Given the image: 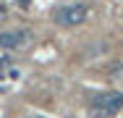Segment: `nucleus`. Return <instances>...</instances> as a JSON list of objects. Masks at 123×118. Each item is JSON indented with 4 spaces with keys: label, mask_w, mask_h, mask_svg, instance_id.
Listing matches in <instances>:
<instances>
[{
    "label": "nucleus",
    "mask_w": 123,
    "mask_h": 118,
    "mask_svg": "<svg viewBox=\"0 0 123 118\" xmlns=\"http://www.w3.org/2000/svg\"><path fill=\"white\" fill-rule=\"evenodd\" d=\"M84 19H86L84 5H68V8H60V13H58L60 26H79V24H84Z\"/></svg>",
    "instance_id": "nucleus-1"
},
{
    "label": "nucleus",
    "mask_w": 123,
    "mask_h": 118,
    "mask_svg": "<svg viewBox=\"0 0 123 118\" xmlns=\"http://www.w3.org/2000/svg\"><path fill=\"white\" fill-rule=\"evenodd\" d=\"M29 34L24 29H8V32H0V47L3 50H18L21 45H26Z\"/></svg>",
    "instance_id": "nucleus-2"
},
{
    "label": "nucleus",
    "mask_w": 123,
    "mask_h": 118,
    "mask_svg": "<svg viewBox=\"0 0 123 118\" xmlns=\"http://www.w3.org/2000/svg\"><path fill=\"white\" fill-rule=\"evenodd\" d=\"M92 105L115 113V110H121V108H123V92H102V94H97V97L92 100Z\"/></svg>",
    "instance_id": "nucleus-3"
},
{
    "label": "nucleus",
    "mask_w": 123,
    "mask_h": 118,
    "mask_svg": "<svg viewBox=\"0 0 123 118\" xmlns=\"http://www.w3.org/2000/svg\"><path fill=\"white\" fill-rule=\"evenodd\" d=\"M92 116H94V118H110L113 113L105 110V108H94V105H92Z\"/></svg>",
    "instance_id": "nucleus-4"
},
{
    "label": "nucleus",
    "mask_w": 123,
    "mask_h": 118,
    "mask_svg": "<svg viewBox=\"0 0 123 118\" xmlns=\"http://www.w3.org/2000/svg\"><path fill=\"white\" fill-rule=\"evenodd\" d=\"M110 73H113V76H121L123 73V63H113V66H110Z\"/></svg>",
    "instance_id": "nucleus-5"
},
{
    "label": "nucleus",
    "mask_w": 123,
    "mask_h": 118,
    "mask_svg": "<svg viewBox=\"0 0 123 118\" xmlns=\"http://www.w3.org/2000/svg\"><path fill=\"white\" fill-rule=\"evenodd\" d=\"M21 3H24V5H26V3H29V0H21Z\"/></svg>",
    "instance_id": "nucleus-6"
},
{
    "label": "nucleus",
    "mask_w": 123,
    "mask_h": 118,
    "mask_svg": "<svg viewBox=\"0 0 123 118\" xmlns=\"http://www.w3.org/2000/svg\"><path fill=\"white\" fill-rule=\"evenodd\" d=\"M31 118H42V116H31Z\"/></svg>",
    "instance_id": "nucleus-7"
}]
</instances>
